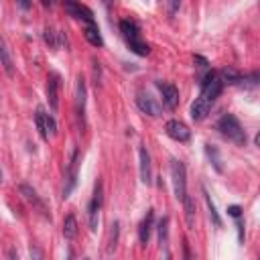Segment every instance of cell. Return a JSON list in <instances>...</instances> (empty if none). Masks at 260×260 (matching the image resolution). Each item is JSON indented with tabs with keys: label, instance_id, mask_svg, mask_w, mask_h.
<instances>
[{
	"label": "cell",
	"instance_id": "obj_1",
	"mask_svg": "<svg viewBox=\"0 0 260 260\" xmlns=\"http://www.w3.org/2000/svg\"><path fill=\"white\" fill-rule=\"evenodd\" d=\"M216 128L220 130L222 136H226L228 141H232L234 145H238V147L246 145V132H244V128H242V124H240V120L234 114H223L218 120Z\"/></svg>",
	"mask_w": 260,
	"mask_h": 260
},
{
	"label": "cell",
	"instance_id": "obj_2",
	"mask_svg": "<svg viewBox=\"0 0 260 260\" xmlns=\"http://www.w3.org/2000/svg\"><path fill=\"white\" fill-rule=\"evenodd\" d=\"M120 31H122V37L126 39V43L130 45V49L136 55L147 57L150 53V47H149V43L143 41L141 29H138V25L134 21H120Z\"/></svg>",
	"mask_w": 260,
	"mask_h": 260
},
{
	"label": "cell",
	"instance_id": "obj_3",
	"mask_svg": "<svg viewBox=\"0 0 260 260\" xmlns=\"http://www.w3.org/2000/svg\"><path fill=\"white\" fill-rule=\"evenodd\" d=\"M171 181H173V191L179 201L185 199L187 195V173H185V165L177 159L171 161Z\"/></svg>",
	"mask_w": 260,
	"mask_h": 260
},
{
	"label": "cell",
	"instance_id": "obj_4",
	"mask_svg": "<svg viewBox=\"0 0 260 260\" xmlns=\"http://www.w3.org/2000/svg\"><path fill=\"white\" fill-rule=\"evenodd\" d=\"M102 201H104V195H102V183L98 181V183H96V189H94V197H92L90 207H88L90 230H92V232L98 230V220H100V207H102Z\"/></svg>",
	"mask_w": 260,
	"mask_h": 260
},
{
	"label": "cell",
	"instance_id": "obj_5",
	"mask_svg": "<svg viewBox=\"0 0 260 260\" xmlns=\"http://www.w3.org/2000/svg\"><path fill=\"white\" fill-rule=\"evenodd\" d=\"M165 132L169 138H173V141H177V143H187L189 138H191V130H189L187 124H183L181 120H169L165 124Z\"/></svg>",
	"mask_w": 260,
	"mask_h": 260
},
{
	"label": "cell",
	"instance_id": "obj_6",
	"mask_svg": "<svg viewBox=\"0 0 260 260\" xmlns=\"http://www.w3.org/2000/svg\"><path fill=\"white\" fill-rule=\"evenodd\" d=\"M136 106L141 108L143 114L152 116V118H159V116L163 114L161 104H159L157 100H154L152 96H149V94H138V98H136Z\"/></svg>",
	"mask_w": 260,
	"mask_h": 260
},
{
	"label": "cell",
	"instance_id": "obj_7",
	"mask_svg": "<svg viewBox=\"0 0 260 260\" xmlns=\"http://www.w3.org/2000/svg\"><path fill=\"white\" fill-rule=\"evenodd\" d=\"M157 88L163 94V104L169 110H175L179 104V90L173 83H165V81H157Z\"/></svg>",
	"mask_w": 260,
	"mask_h": 260
},
{
	"label": "cell",
	"instance_id": "obj_8",
	"mask_svg": "<svg viewBox=\"0 0 260 260\" xmlns=\"http://www.w3.org/2000/svg\"><path fill=\"white\" fill-rule=\"evenodd\" d=\"M47 100H49V106L53 112L59 110V75L57 74H51L47 79Z\"/></svg>",
	"mask_w": 260,
	"mask_h": 260
},
{
	"label": "cell",
	"instance_id": "obj_9",
	"mask_svg": "<svg viewBox=\"0 0 260 260\" xmlns=\"http://www.w3.org/2000/svg\"><path fill=\"white\" fill-rule=\"evenodd\" d=\"M138 161H141V181L145 185H150L152 183V163H150V154L147 147H141V150H138Z\"/></svg>",
	"mask_w": 260,
	"mask_h": 260
},
{
	"label": "cell",
	"instance_id": "obj_10",
	"mask_svg": "<svg viewBox=\"0 0 260 260\" xmlns=\"http://www.w3.org/2000/svg\"><path fill=\"white\" fill-rule=\"evenodd\" d=\"M65 10L74 16V19H79V21H85V25H90V23H96L94 21V14L88 6H83L79 2H65Z\"/></svg>",
	"mask_w": 260,
	"mask_h": 260
},
{
	"label": "cell",
	"instance_id": "obj_11",
	"mask_svg": "<svg viewBox=\"0 0 260 260\" xmlns=\"http://www.w3.org/2000/svg\"><path fill=\"white\" fill-rule=\"evenodd\" d=\"M77 167H79V152L74 150V159H72L69 169H67V185L63 189V197H69V193L74 191V187L77 183Z\"/></svg>",
	"mask_w": 260,
	"mask_h": 260
},
{
	"label": "cell",
	"instance_id": "obj_12",
	"mask_svg": "<svg viewBox=\"0 0 260 260\" xmlns=\"http://www.w3.org/2000/svg\"><path fill=\"white\" fill-rule=\"evenodd\" d=\"M152 228H154V210H149L145 220L141 222V228H138V240H141V244L147 246L149 244V238L152 234Z\"/></svg>",
	"mask_w": 260,
	"mask_h": 260
},
{
	"label": "cell",
	"instance_id": "obj_13",
	"mask_svg": "<svg viewBox=\"0 0 260 260\" xmlns=\"http://www.w3.org/2000/svg\"><path fill=\"white\" fill-rule=\"evenodd\" d=\"M0 63H2L4 72L8 75H14V63H12V55H10V49L6 45V41L0 37Z\"/></svg>",
	"mask_w": 260,
	"mask_h": 260
},
{
	"label": "cell",
	"instance_id": "obj_14",
	"mask_svg": "<svg viewBox=\"0 0 260 260\" xmlns=\"http://www.w3.org/2000/svg\"><path fill=\"white\" fill-rule=\"evenodd\" d=\"M19 191L23 193V197H25L27 201H31V203H33L35 207H39V210H41V212H43V214L47 216V207H45V203H43V201L39 199L37 191H35V189H33L31 185H25V183H23V185L19 187Z\"/></svg>",
	"mask_w": 260,
	"mask_h": 260
},
{
	"label": "cell",
	"instance_id": "obj_15",
	"mask_svg": "<svg viewBox=\"0 0 260 260\" xmlns=\"http://www.w3.org/2000/svg\"><path fill=\"white\" fill-rule=\"evenodd\" d=\"M210 104L207 102H203L201 98H195V102L191 104V118L195 120V122H201V120L210 114Z\"/></svg>",
	"mask_w": 260,
	"mask_h": 260
},
{
	"label": "cell",
	"instance_id": "obj_16",
	"mask_svg": "<svg viewBox=\"0 0 260 260\" xmlns=\"http://www.w3.org/2000/svg\"><path fill=\"white\" fill-rule=\"evenodd\" d=\"M83 35H85V39H88V43H90V45H94V47H102V45H104V39H102L100 29H98V25H96V23L85 25Z\"/></svg>",
	"mask_w": 260,
	"mask_h": 260
},
{
	"label": "cell",
	"instance_id": "obj_17",
	"mask_svg": "<svg viewBox=\"0 0 260 260\" xmlns=\"http://www.w3.org/2000/svg\"><path fill=\"white\" fill-rule=\"evenodd\" d=\"M63 236H65V240H74L77 236V220L74 214L65 216V220H63Z\"/></svg>",
	"mask_w": 260,
	"mask_h": 260
},
{
	"label": "cell",
	"instance_id": "obj_18",
	"mask_svg": "<svg viewBox=\"0 0 260 260\" xmlns=\"http://www.w3.org/2000/svg\"><path fill=\"white\" fill-rule=\"evenodd\" d=\"M75 104H77V114L83 116L85 110V79L79 75L77 77V88H75Z\"/></svg>",
	"mask_w": 260,
	"mask_h": 260
},
{
	"label": "cell",
	"instance_id": "obj_19",
	"mask_svg": "<svg viewBox=\"0 0 260 260\" xmlns=\"http://www.w3.org/2000/svg\"><path fill=\"white\" fill-rule=\"evenodd\" d=\"M218 79L222 81V83H240L242 81V75L236 72V69L234 67H223L222 69V72L218 74Z\"/></svg>",
	"mask_w": 260,
	"mask_h": 260
},
{
	"label": "cell",
	"instance_id": "obj_20",
	"mask_svg": "<svg viewBox=\"0 0 260 260\" xmlns=\"http://www.w3.org/2000/svg\"><path fill=\"white\" fill-rule=\"evenodd\" d=\"M183 205H185V220H187V226L193 228V222H195V201H193V197L185 195Z\"/></svg>",
	"mask_w": 260,
	"mask_h": 260
},
{
	"label": "cell",
	"instance_id": "obj_21",
	"mask_svg": "<svg viewBox=\"0 0 260 260\" xmlns=\"http://www.w3.org/2000/svg\"><path fill=\"white\" fill-rule=\"evenodd\" d=\"M43 39L51 49H59V33L53 27H47L43 33Z\"/></svg>",
	"mask_w": 260,
	"mask_h": 260
},
{
	"label": "cell",
	"instance_id": "obj_22",
	"mask_svg": "<svg viewBox=\"0 0 260 260\" xmlns=\"http://www.w3.org/2000/svg\"><path fill=\"white\" fill-rule=\"evenodd\" d=\"M205 154H207V157H210V161L214 163L216 171H218V173H222V171H223V167H222V157H220L218 149H216V147H212V145H205Z\"/></svg>",
	"mask_w": 260,
	"mask_h": 260
},
{
	"label": "cell",
	"instance_id": "obj_23",
	"mask_svg": "<svg viewBox=\"0 0 260 260\" xmlns=\"http://www.w3.org/2000/svg\"><path fill=\"white\" fill-rule=\"evenodd\" d=\"M203 195H205V203H207V210H210V218H212V222H214V226H222V218L218 216V212H216V205H214V201H212V197H210V193H207V189H203Z\"/></svg>",
	"mask_w": 260,
	"mask_h": 260
},
{
	"label": "cell",
	"instance_id": "obj_24",
	"mask_svg": "<svg viewBox=\"0 0 260 260\" xmlns=\"http://www.w3.org/2000/svg\"><path fill=\"white\" fill-rule=\"evenodd\" d=\"M43 112H45V108L39 106L37 112H35V122H37V130H39L41 138H43V141H49V134H47V130H45V122H43Z\"/></svg>",
	"mask_w": 260,
	"mask_h": 260
},
{
	"label": "cell",
	"instance_id": "obj_25",
	"mask_svg": "<svg viewBox=\"0 0 260 260\" xmlns=\"http://www.w3.org/2000/svg\"><path fill=\"white\" fill-rule=\"evenodd\" d=\"M43 122H45V130H47V134H51V136H55V134H57V122H55V118H53V116L47 114V112H43Z\"/></svg>",
	"mask_w": 260,
	"mask_h": 260
},
{
	"label": "cell",
	"instance_id": "obj_26",
	"mask_svg": "<svg viewBox=\"0 0 260 260\" xmlns=\"http://www.w3.org/2000/svg\"><path fill=\"white\" fill-rule=\"evenodd\" d=\"M118 234H120V222H114L112 223V238H110V248L108 252H114L116 246H118Z\"/></svg>",
	"mask_w": 260,
	"mask_h": 260
},
{
	"label": "cell",
	"instance_id": "obj_27",
	"mask_svg": "<svg viewBox=\"0 0 260 260\" xmlns=\"http://www.w3.org/2000/svg\"><path fill=\"white\" fill-rule=\"evenodd\" d=\"M29 254H31V260H45V252L37 244H31L29 246Z\"/></svg>",
	"mask_w": 260,
	"mask_h": 260
},
{
	"label": "cell",
	"instance_id": "obj_28",
	"mask_svg": "<svg viewBox=\"0 0 260 260\" xmlns=\"http://www.w3.org/2000/svg\"><path fill=\"white\" fill-rule=\"evenodd\" d=\"M228 214H230L232 218H236V220H238V218H240V214H242V207H240V205H230V207H228Z\"/></svg>",
	"mask_w": 260,
	"mask_h": 260
},
{
	"label": "cell",
	"instance_id": "obj_29",
	"mask_svg": "<svg viewBox=\"0 0 260 260\" xmlns=\"http://www.w3.org/2000/svg\"><path fill=\"white\" fill-rule=\"evenodd\" d=\"M195 63H199L197 67H201V69H207V67H210L207 59H205V57H201V55H195Z\"/></svg>",
	"mask_w": 260,
	"mask_h": 260
},
{
	"label": "cell",
	"instance_id": "obj_30",
	"mask_svg": "<svg viewBox=\"0 0 260 260\" xmlns=\"http://www.w3.org/2000/svg\"><path fill=\"white\" fill-rule=\"evenodd\" d=\"M183 260H191V252H189L187 240H183Z\"/></svg>",
	"mask_w": 260,
	"mask_h": 260
},
{
	"label": "cell",
	"instance_id": "obj_31",
	"mask_svg": "<svg viewBox=\"0 0 260 260\" xmlns=\"http://www.w3.org/2000/svg\"><path fill=\"white\" fill-rule=\"evenodd\" d=\"M179 6H181L179 2H171V4H169V10H171V14H173V12H175V10L179 8Z\"/></svg>",
	"mask_w": 260,
	"mask_h": 260
},
{
	"label": "cell",
	"instance_id": "obj_32",
	"mask_svg": "<svg viewBox=\"0 0 260 260\" xmlns=\"http://www.w3.org/2000/svg\"><path fill=\"white\" fill-rule=\"evenodd\" d=\"M8 258H10V260H19V254H16V252H14V248H12L10 252H8Z\"/></svg>",
	"mask_w": 260,
	"mask_h": 260
},
{
	"label": "cell",
	"instance_id": "obj_33",
	"mask_svg": "<svg viewBox=\"0 0 260 260\" xmlns=\"http://www.w3.org/2000/svg\"><path fill=\"white\" fill-rule=\"evenodd\" d=\"M0 183H2V173H0Z\"/></svg>",
	"mask_w": 260,
	"mask_h": 260
}]
</instances>
